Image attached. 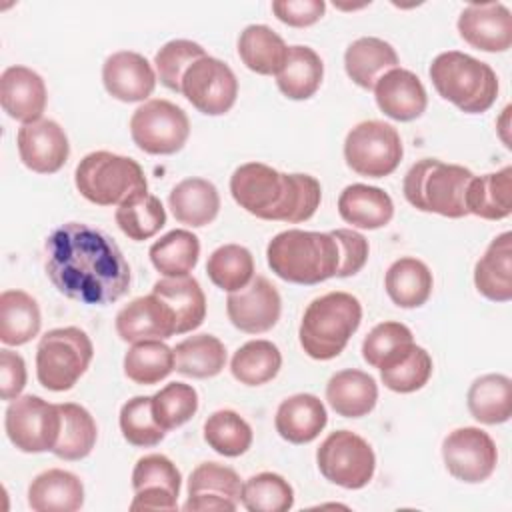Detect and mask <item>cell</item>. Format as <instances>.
<instances>
[{"mask_svg": "<svg viewBox=\"0 0 512 512\" xmlns=\"http://www.w3.org/2000/svg\"><path fill=\"white\" fill-rule=\"evenodd\" d=\"M174 370L190 378H212L224 370L226 348L212 334H196L176 344Z\"/></svg>", "mask_w": 512, "mask_h": 512, "instance_id": "39", "label": "cell"}, {"mask_svg": "<svg viewBox=\"0 0 512 512\" xmlns=\"http://www.w3.org/2000/svg\"><path fill=\"white\" fill-rule=\"evenodd\" d=\"M114 220L130 240L142 242L160 232L166 224V210L158 196L142 190L116 208Z\"/></svg>", "mask_w": 512, "mask_h": 512, "instance_id": "41", "label": "cell"}, {"mask_svg": "<svg viewBox=\"0 0 512 512\" xmlns=\"http://www.w3.org/2000/svg\"><path fill=\"white\" fill-rule=\"evenodd\" d=\"M84 504L82 480L62 468L38 474L28 486V506L34 512H76Z\"/></svg>", "mask_w": 512, "mask_h": 512, "instance_id": "25", "label": "cell"}, {"mask_svg": "<svg viewBox=\"0 0 512 512\" xmlns=\"http://www.w3.org/2000/svg\"><path fill=\"white\" fill-rule=\"evenodd\" d=\"M174 348L162 340H142L130 346L124 356V374L134 384L152 386L174 370Z\"/></svg>", "mask_w": 512, "mask_h": 512, "instance_id": "44", "label": "cell"}, {"mask_svg": "<svg viewBox=\"0 0 512 512\" xmlns=\"http://www.w3.org/2000/svg\"><path fill=\"white\" fill-rule=\"evenodd\" d=\"M230 192L240 208L262 220L298 224L310 220L322 198L310 174H284L262 162H248L230 176Z\"/></svg>", "mask_w": 512, "mask_h": 512, "instance_id": "2", "label": "cell"}, {"mask_svg": "<svg viewBox=\"0 0 512 512\" xmlns=\"http://www.w3.org/2000/svg\"><path fill=\"white\" fill-rule=\"evenodd\" d=\"M320 474L336 486L364 488L376 470L372 446L350 430H336L324 438L316 452Z\"/></svg>", "mask_w": 512, "mask_h": 512, "instance_id": "10", "label": "cell"}, {"mask_svg": "<svg viewBox=\"0 0 512 512\" xmlns=\"http://www.w3.org/2000/svg\"><path fill=\"white\" fill-rule=\"evenodd\" d=\"M338 212L344 222L356 228L376 230L392 220L394 202L382 188L350 184L338 198Z\"/></svg>", "mask_w": 512, "mask_h": 512, "instance_id": "29", "label": "cell"}, {"mask_svg": "<svg viewBox=\"0 0 512 512\" xmlns=\"http://www.w3.org/2000/svg\"><path fill=\"white\" fill-rule=\"evenodd\" d=\"M328 422L322 400L314 394H294L280 402L274 418L276 432L290 444H308Z\"/></svg>", "mask_w": 512, "mask_h": 512, "instance_id": "24", "label": "cell"}, {"mask_svg": "<svg viewBox=\"0 0 512 512\" xmlns=\"http://www.w3.org/2000/svg\"><path fill=\"white\" fill-rule=\"evenodd\" d=\"M274 16L294 28H306L316 24L324 12L326 2L324 0H276L272 2Z\"/></svg>", "mask_w": 512, "mask_h": 512, "instance_id": "53", "label": "cell"}, {"mask_svg": "<svg viewBox=\"0 0 512 512\" xmlns=\"http://www.w3.org/2000/svg\"><path fill=\"white\" fill-rule=\"evenodd\" d=\"M466 210L484 220H502L512 212V166L474 176L466 188Z\"/></svg>", "mask_w": 512, "mask_h": 512, "instance_id": "32", "label": "cell"}, {"mask_svg": "<svg viewBox=\"0 0 512 512\" xmlns=\"http://www.w3.org/2000/svg\"><path fill=\"white\" fill-rule=\"evenodd\" d=\"M180 94H184L198 112L220 116L234 106L238 80L226 62L206 54L186 68Z\"/></svg>", "mask_w": 512, "mask_h": 512, "instance_id": "13", "label": "cell"}, {"mask_svg": "<svg viewBox=\"0 0 512 512\" xmlns=\"http://www.w3.org/2000/svg\"><path fill=\"white\" fill-rule=\"evenodd\" d=\"M116 332L130 344L166 340L176 334V318L164 300L156 294H148L134 298L116 314Z\"/></svg>", "mask_w": 512, "mask_h": 512, "instance_id": "20", "label": "cell"}, {"mask_svg": "<svg viewBox=\"0 0 512 512\" xmlns=\"http://www.w3.org/2000/svg\"><path fill=\"white\" fill-rule=\"evenodd\" d=\"M464 42L484 52H506L512 46V14L502 2H474L458 16Z\"/></svg>", "mask_w": 512, "mask_h": 512, "instance_id": "19", "label": "cell"}, {"mask_svg": "<svg viewBox=\"0 0 512 512\" xmlns=\"http://www.w3.org/2000/svg\"><path fill=\"white\" fill-rule=\"evenodd\" d=\"M58 406L62 414V426L52 452L62 460H82L92 452L96 444V422L92 414L80 404L64 402Z\"/></svg>", "mask_w": 512, "mask_h": 512, "instance_id": "40", "label": "cell"}, {"mask_svg": "<svg viewBox=\"0 0 512 512\" xmlns=\"http://www.w3.org/2000/svg\"><path fill=\"white\" fill-rule=\"evenodd\" d=\"M282 366V354L270 340H250L240 346L230 362L232 376L246 386L270 382Z\"/></svg>", "mask_w": 512, "mask_h": 512, "instance_id": "43", "label": "cell"}, {"mask_svg": "<svg viewBox=\"0 0 512 512\" xmlns=\"http://www.w3.org/2000/svg\"><path fill=\"white\" fill-rule=\"evenodd\" d=\"M38 302L24 290L0 294V340L6 346H22L40 332Z\"/></svg>", "mask_w": 512, "mask_h": 512, "instance_id": "36", "label": "cell"}, {"mask_svg": "<svg viewBox=\"0 0 512 512\" xmlns=\"http://www.w3.org/2000/svg\"><path fill=\"white\" fill-rule=\"evenodd\" d=\"M168 206L178 222L200 228L218 216L220 194L216 186L204 178H186L172 188Z\"/></svg>", "mask_w": 512, "mask_h": 512, "instance_id": "31", "label": "cell"}, {"mask_svg": "<svg viewBox=\"0 0 512 512\" xmlns=\"http://www.w3.org/2000/svg\"><path fill=\"white\" fill-rule=\"evenodd\" d=\"M148 254L152 266L160 274L168 278L186 276L198 262L200 240L190 230H170L150 246Z\"/></svg>", "mask_w": 512, "mask_h": 512, "instance_id": "42", "label": "cell"}, {"mask_svg": "<svg viewBox=\"0 0 512 512\" xmlns=\"http://www.w3.org/2000/svg\"><path fill=\"white\" fill-rule=\"evenodd\" d=\"M182 476L164 454L142 456L132 470L134 500L130 510H178Z\"/></svg>", "mask_w": 512, "mask_h": 512, "instance_id": "15", "label": "cell"}, {"mask_svg": "<svg viewBox=\"0 0 512 512\" xmlns=\"http://www.w3.org/2000/svg\"><path fill=\"white\" fill-rule=\"evenodd\" d=\"M468 410L474 420L494 426L512 416V380L504 374H484L468 388Z\"/></svg>", "mask_w": 512, "mask_h": 512, "instance_id": "37", "label": "cell"}, {"mask_svg": "<svg viewBox=\"0 0 512 512\" xmlns=\"http://www.w3.org/2000/svg\"><path fill=\"white\" fill-rule=\"evenodd\" d=\"M94 346L76 326L48 330L36 348V378L52 392L70 390L88 370Z\"/></svg>", "mask_w": 512, "mask_h": 512, "instance_id": "8", "label": "cell"}, {"mask_svg": "<svg viewBox=\"0 0 512 512\" xmlns=\"http://www.w3.org/2000/svg\"><path fill=\"white\" fill-rule=\"evenodd\" d=\"M324 78L322 58L310 46H288L286 62L276 74L280 92L290 100H308Z\"/></svg>", "mask_w": 512, "mask_h": 512, "instance_id": "35", "label": "cell"}, {"mask_svg": "<svg viewBox=\"0 0 512 512\" xmlns=\"http://www.w3.org/2000/svg\"><path fill=\"white\" fill-rule=\"evenodd\" d=\"M446 470L462 482L478 484L492 476L498 464L494 440L476 426L452 430L442 442Z\"/></svg>", "mask_w": 512, "mask_h": 512, "instance_id": "14", "label": "cell"}, {"mask_svg": "<svg viewBox=\"0 0 512 512\" xmlns=\"http://www.w3.org/2000/svg\"><path fill=\"white\" fill-rule=\"evenodd\" d=\"M286 54V42L266 24H250L238 36V56L256 74L276 76L286 62Z\"/></svg>", "mask_w": 512, "mask_h": 512, "instance_id": "33", "label": "cell"}, {"mask_svg": "<svg viewBox=\"0 0 512 512\" xmlns=\"http://www.w3.org/2000/svg\"><path fill=\"white\" fill-rule=\"evenodd\" d=\"M226 312L232 326L240 332L262 334L276 326L282 312V300L268 278L256 276L242 290L228 294Z\"/></svg>", "mask_w": 512, "mask_h": 512, "instance_id": "16", "label": "cell"}, {"mask_svg": "<svg viewBox=\"0 0 512 512\" xmlns=\"http://www.w3.org/2000/svg\"><path fill=\"white\" fill-rule=\"evenodd\" d=\"M360 320L362 304L348 292H328L314 298L300 322V346L314 360H332L346 348Z\"/></svg>", "mask_w": 512, "mask_h": 512, "instance_id": "4", "label": "cell"}, {"mask_svg": "<svg viewBox=\"0 0 512 512\" xmlns=\"http://www.w3.org/2000/svg\"><path fill=\"white\" fill-rule=\"evenodd\" d=\"M26 386V362L24 358L10 350H0V396L2 400H14L22 394Z\"/></svg>", "mask_w": 512, "mask_h": 512, "instance_id": "54", "label": "cell"}, {"mask_svg": "<svg viewBox=\"0 0 512 512\" xmlns=\"http://www.w3.org/2000/svg\"><path fill=\"white\" fill-rule=\"evenodd\" d=\"M390 300L400 308H418L432 294L434 278L430 268L412 256H404L390 264L384 278Z\"/></svg>", "mask_w": 512, "mask_h": 512, "instance_id": "34", "label": "cell"}, {"mask_svg": "<svg viewBox=\"0 0 512 512\" xmlns=\"http://www.w3.org/2000/svg\"><path fill=\"white\" fill-rule=\"evenodd\" d=\"M46 276L70 300L106 306L130 290V264L104 230L66 222L44 244Z\"/></svg>", "mask_w": 512, "mask_h": 512, "instance_id": "1", "label": "cell"}, {"mask_svg": "<svg viewBox=\"0 0 512 512\" xmlns=\"http://www.w3.org/2000/svg\"><path fill=\"white\" fill-rule=\"evenodd\" d=\"M240 476L218 462L198 464L188 478L186 512H234L240 504Z\"/></svg>", "mask_w": 512, "mask_h": 512, "instance_id": "17", "label": "cell"}, {"mask_svg": "<svg viewBox=\"0 0 512 512\" xmlns=\"http://www.w3.org/2000/svg\"><path fill=\"white\" fill-rule=\"evenodd\" d=\"M330 234L336 238L340 248V268L336 276L346 278L358 274L368 260V240L360 232L350 228H338Z\"/></svg>", "mask_w": 512, "mask_h": 512, "instance_id": "52", "label": "cell"}, {"mask_svg": "<svg viewBox=\"0 0 512 512\" xmlns=\"http://www.w3.org/2000/svg\"><path fill=\"white\" fill-rule=\"evenodd\" d=\"M206 56V50L192 40H170L154 56L160 82L174 92H182V76L186 68L198 58Z\"/></svg>", "mask_w": 512, "mask_h": 512, "instance_id": "50", "label": "cell"}, {"mask_svg": "<svg viewBox=\"0 0 512 512\" xmlns=\"http://www.w3.org/2000/svg\"><path fill=\"white\" fill-rule=\"evenodd\" d=\"M414 336L410 328L402 322H382L374 326L362 342V358L372 368H380L390 356H394L404 346L412 344Z\"/></svg>", "mask_w": 512, "mask_h": 512, "instance_id": "51", "label": "cell"}, {"mask_svg": "<svg viewBox=\"0 0 512 512\" xmlns=\"http://www.w3.org/2000/svg\"><path fill=\"white\" fill-rule=\"evenodd\" d=\"M474 174L458 164H446L438 158H422L410 166L404 176V198L422 212H434L446 218H464L466 188Z\"/></svg>", "mask_w": 512, "mask_h": 512, "instance_id": "6", "label": "cell"}, {"mask_svg": "<svg viewBox=\"0 0 512 512\" xmlns=\"http://www.w3.org/2000/svg\"><path fill=\"white\" fill-rule=\"evenodd\" d=\"M152 294L164 300L176 318V334L196 330L206 318V296L196 278L172 276L154 282Z\"/></svg>", "mask_w": 512, "mask_h": 512, "instance_id": "28", "label": "cell"}, {"mask_svg": "<svg viewBox=\"0 0 512 512\" xmlns=\"http://www.w3.org/2000/svg\"><path fill=\"white\" fill-rule=\"evenodd\" d=\"M204 440L214 452L236 458L250 448L252 428L238 412L216 410L204 422Z\"/></svg>", "mask_w": 512, "mask_h": 512, "instance_id": "46", "label": "cell"}, {"mask_svg": "<svg viewBox=\"0 0 512 512\" xmlns=\"http://www.w3.org/2000/svg\"><path fill=\"white\" fill-rule=\"evenodd\" d=\"M344 68L354 84L364 90H374V84L382 74L398 68V54L388 42L374 36H362L346 48Z\"/></svg>", "mask_w": 512, "mask_h": 512, "instance_id": "30", "label": "cell"}, {"mask_svg": "<svg viewBox=\"0 0 512 512\" xmlns=\"http://www.w3.org/2000/svg\"><path fill=\"white\" fill-rule=\"evenodd\" d=\"M120 430L128 444L150 448L164 440L166 430L156 422L152 396H134L120 408Z\"/></svg>", "mask_w": 512, "mask_h": 512, "instance_id": "48", "label": "cell"}, {"mask_svg": "<svg viewBox=\"0 0 512 512\" xmlns=\"http://www.w3.org/2000/svg\"><path fill=\"white\" fill-rule=\"evenodd\" d=\"M272 272L292 284H320L336 276L340 268V248L330 232L284 230L266 248Z\"/></svg>", "mask_w": 512, "mask_h": 512, "instance_id": "3", "label": "cell"}, {"mask_svg": "<svg viewBox=\"0 0 512 512\" xmlns=\"http://www.w3.org/2000/svg\"><path fill=\"white\" fill-rule=\"evenodd\" d=\"M476 290L492 302L512 300V234H498L474 266Z\"/></svg>", "mask_w": 512, "mask_h": 512, "instance_id": "26", "label": "cell"}, {"mask_svg": "<svg viewBox=\"0 0 512 512\" xmlns=\"http://www.w3.org/2000/svg\"><path fill=\"white\" fill-rule=\"evenodd\" d=\"M404 148L398 130L382 120H364L356 124L344 140V158L352 172L368 178L392 174Z\"/></svg>", "mask_w": 512, "mask_h": 512, "instance_id": "9", "label": "cell"}, {"mask_svg": "<svg viewBox=\"0 0 512 512\" xmlns=\"http://www.w3.org/2000/svg\"><path fill=\"white\" fill-rule=\"evenodd\" d=\"M62 426L58 404H50L40 396L26 394L14 398L4 414L8 440L22 452L38 454L56 446Z\"/></svg>", "mask_w": 512, "mask_h": 512, "instance_id": "11", "label": "cell"}, {"mask_svg": "<svg viewBox=\"0 0 512 512\" xmlns=\"http://www.w3.org/2000/svg\"><path fill=\"white\" fill-rule=\"evenodd\" d=\"M432 376V358L414 342L398 350L380 366V378L384 386L398 394H410L420 390Z\"/></svg>", "mask_w": 512, "mask_h": 512, "instance_id": "38", "label": "cell"}, {"mask_svg": "<svg viewBox=\"0 0 512 512\" xmlns=\"http://www.w3.org/2000/svg\"><path fill=\"white\" fill-rule=\"evenodd\" d=\"M242 506L248 512H286L294 504V490L276 472H260L242 484Z\"/></svg>", "mask_w": 512, "mask_h": 512, "instance_id": "47", "label": "cell"}, {"mask_svg": "<svg viewBox=\"0 0 512 512\" xmlns=\"http://www.w3.org/2000/svg\"><path fill=\"white\" fill-rule=\"evenodd\" d=\"M428 74L436 92L466 114H482L496 102V72L470 54L442 52L432 60Z\"/></svg>", "mask_w": 512, "mask_h": 512, "instance_id": "5", "label": "cell"}, {"mask_svg": "<svg viewBox=\"0 0 512 512\" xmlns=\"http://www.w3.org/2000/svg\"><path fill=\"white\" fill-rule=\"evenodd\" d=\"M198 410V392L184 382H170L152 396L156 422L168 432L186 424Z\"/></svg>", "mask_w": 512, "mask_h": 512, "instance_id": "49", "label": "cell"}, {"mask_svg": "<svg viewBox=\"0 0 512 512\" xmlns=\"http://www.w3.org/2000/svg\"><path fill=\"white\" fill-rule=\"evenodd\" d=\"M130 136L146 154H176L190 136V120L180 106L154 98L134 110Z\"/></svg>", "mask_w": 512, "mask_h": 512, "instance_id": "12", "label": "cell"}, {"mask_svg": "<svg viewBox=\"0 0 512 512\" xmlns=\"http://www.w3.org/2000/svg\"><path fill=\"white\" fill-rule=\"evenodd\" d=\"M102 82L112 98L120 102H142L156 88V72L142 54L120 50L104 60Z\"/></svg>", "mask_w": 512, "mask_h": 512, "instance_id": "21", "label": "cell"}, {"mask_svg": "<svg viewBox=\"0 0 512 512\" xmlns=\"http://www.w3.org/2000/svg\"><path fill=\"white\" fill-rule=\"evenodd\" d=\"M374 98L378 108L398 122L420 118L428 106L424 84L406 68H392L382 74L374 84Z\"/></svg>", "mask_w": 512, "mask_h": 512, "instance_id": "23", "label": "cell"}, {"mask_svg": "<svg viewBox=\"0 0 512 512\" xmlns=\"http://www.w3.org/2000/svg\"><path fill=\"white\" fill-rule=\"evenodd\" d=\"M74 182L78 192L98 206H120L136 192L148 190L144 170L136 160L106 150L86 154L76 166Z\"/></svg>", "mask_w": 512, "mask_h": 512, "instance_id": "7", "label": "cell"}, {"mask_svg": "<svg viewBox=\"0 0 512 512\" xmlns=\"http://www.w3.org/2000/svg\"><path fill=\"white\" fill-rule=\"evenodd\" d=\"M16 144L22 164L36 174L58 172L66 164L70 154V144L64 128L50 118L22 124L16 136Z\"/></svg>", "mask_w": 512, "mask_h": 512, "instance_id": "18", "label": "cell"}, {"mask_svg": "<svg viewBox=\"0 0 512 512\" xmlns=\"http://www.w3.org/2000/svg\"><path fill=\"white\" fill-rule=\"evenodd\" d=\"M330 408L344 418H362L374 410L378 400L376 380L362 370H340L326 384Z\"/></svg>", "mask_w": 512, "mask_h": 512, "instance_id": "27", "label": "cell"}, {"mask_svg": "<svg viewBox=\"0 0 512 512\" xmlns=\"http://www.w3.org/2000/svg\"><path fill=\"white\" fill-rule=\"evenodd\" d=\"M46 84L38 72L26 66H10L0 76L2 110L22 122L32 124L42 120L46 108Z\"/></svg>", "mask_w": 512, "mask_h": 512, "instance_id": "22", "label": "cell"}, {"mask_svg": "<svg viewBox=\"0 0 512 512\" xmlns=\"http://www.w3.org/2000/svg\"><path fill=\"white\" fill-rule=\"evenodd\" d=\"M206 272L220 290L238 292L254 278V258L240 244H224L208 256Z\"/></svg>", "mask_w": 512, "mask_h": 512, "instance_id": "45", "label": "cell"}]
</instances>
